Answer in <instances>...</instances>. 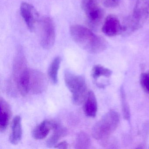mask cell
Returning <instances> with one entry per match:
<instances>
[{"mask_svg":"<svg viewBox=\"0 0 149 149\" xmlns=\"http://www.w3.org/2000/svg\"><path fill=\"white\" fill-rule=\"evenodd\" d=\"M1 116H0V131L5 132L9 124L11 116L10 106L6 100L1 97Z\"/></svg>","mask_w":149,"mask_h":149,"instance_id":"obj_13","label":"cell"},{"mask_svg":"<svg viewBox=\"0 0 149 149\" xmlns=\"http://www.w3.org/2000/svg\"><path fill=\"white\" fill-rule=\"evenodd\" d=\"M69 144L66 141H63L56 145L55 148L56 149H67L68 148Z\"/></svg>","mask_w":149,"mask_h":149,"instance_id":"obj_23","label":"cell"},{"mask_svg":"<svg viewBox=\"0 0 149 149\" xmlns=\"http://www.w3.org/2000/svg\"><path fill=\"white\" fill-rule=\"evenodd\" d=\"M112 74V71L111 70L100 65L94 66L91 71V76L95 81L102 77L109 78Z\"/></svg>","mask_w":149,"mask_h":149,"instance_id":"obj_18","label":"cell"},{"mask_svg":"<svg viewBox=\"0 0 149 149\" xmlns=\"http://www.w3.org/2000/svg\"><path fill=\"white\" fill-rule=\"evenodd\" d=\"M53 134L47 140L46 144L49 147H51L55 146L56 143L61 139L64 137L68 134V130L64 126L61 125H58V126L53 130Z\"/></svg>","mask_w":149,"mask_h":149,"instance_id":"obj_15","label":"cell"},{"mask_svg":"<svg viewBox=\"0 0 149 149\" xmlns=\"http://www.w3.org/2000/svg\"><path fill=\"white\" fill-rule=\"evenodd\" d=\"M119 122L118 113L115 111H109L94 125L92 129V136L96 140L103 141L115 131Z\"/></svg>","mask_w":149,"mask_h":149,"instance_id":"obj_3","label":"cell"},{"mask_svg":"<svg viewBox=\"0 0 149 149\" xmlns=\"http://www.w3.org/2000/svg\"><path fill=\"white\" fill-rule=\"evenodd\" d=\"M141 27L149 17V0H137L131 15Z\"/></svg>","mask_w":149,"mask_h":149,"instance_id":"obj_9","label":"cell"},{"mask_svg":"<svg viewBox=\"0 0 149 149\" xmlns=\"http://www.w3.org/2000/svg\"><path fill=\"white\" fill-rule=\"evenodd\" d=\"M91 145V140L88 134L84 132H80L77 134L75 143V149H88Z\"/></svg>","mask_w":149,"mask_h":149,"instance_id":"obj_17","label":"cell"},{"mask_svg":"<svg viewBox=\"0 0 149 149\" xmlns=\"http://www.w3.org/2000/svg\"><path fill=\"white\" fill-rule=\"evenodd\" d=\"M47 88V81L44 74L36 70H30L29 91L34 94L43 93Z\"/></svg>","mask_w":149,"mask_h":149,"instance_id":"obj_6","label":"cell"},{"mask_svg":"<svg viewBox=\"0 0 149 149\" xmlns=\"http://www.w3.org/2000/svg\"><path fill=\"white\" fill-rule=\"evenodd\" d=\"M83 110L84 114L89 117H95L97 111V104L95 93L92 91L88 92L84 102Z\"/></svg>","mask_w":149,"mask_h":149,"instance_id":"obj_12","label":"cell"},{"mask_svg":"<svg viewBox=\"0 0 149 149\" xmlns=\"http://www.w3.org/2000/svg\"><path fill=\"white\" fill-rule=\"evenodd\" d=\"M20 13L28 28L33 32L38 18V14L34 7L30 4L23 2L20 6Z\"/></svg>","mask_w":149,"mask_h":149,"instance_id":"obj_8","label":"cell"},{"mask_svg":"<svg viewBox=\"0 0 149 149\" xmlns=\"http://www.w3.org/2000/svg\"><path fill=\"white\" fill-rule=\"evenodd\" d=\"M30 70L26 59L21 49L17 51L13 65V77L19 92L23 96L29 91Z\"/></svg>","mask_w":149,"mask_h":149,"instance_id":"obj_2","label":"cell"},{"mask_svg":"<svg viewBox=\"0 0 149 149\" xmlns=\"http://www.w3.org/2000/svg\"><path fill=\"white\" fill-rule=\"evenodd\" d=\"M70 32L74 41L90 54H100L107 49L108 44L106 40L95 34L86 27L73 25L70 28Z\"/></svg>","mask_w":149,"mask_h":149,"instance_id":"obj_1","label":"cell"},{"mask_svg":"<svg viewBox=\"0 0 149 149\" xmlns=\"http://www.w3.org/2000/svg\"><path fill=\"white\" fill-rule=\"evenodd\" d=\"M100 0H82L81 7L84 12L99 6Z\"/></svg>","mask_w":149,"mask_h":149,"instance_id":"obj_20","label":"cell"},{"mask_svg":"<svg viewBox=\"0 0 149 149\" xmlns=\"http://www.w3.org/2000/svg\"><path fill=\"white\" fill-rule=\"evenodd\" d=\"M40 43L44 49L51 48L55 41V29L52 20L49 17L42 18L40 22Z\"/></svg>","mask_w":149,"mask_h":149,"instance_id":"obj_5","label":"cell"},{"mask_svg":"<svg viewBox=\"0 0 149 149\" xmlns=\"http://www.w3.org/2000/svg\"><path fill=\"white\" fill-rule=\"evenodd\" d=\"M140 83L144 91L149 94V71L141 74Z\"/></svg>","mask_w":149,"mask_h":149,"instance_id":"obj_21","label":"cell"},{"mask_svg":"<svg viewBox=\"0 0 149 149\" xmlns=\"http://www.w3.org/2000/svg\"><path fill=\"white\" fill-rule=\"evenodd\" d=\"M11 132L9 137L10 143L13 145L18 144L21 140L22 134L21 118L20 116H15L13 119Z\"/></svg>","mask_w":149,"mask_h":149,"instance_id":"obj_14","label":"cell"},{"mask_svg":"<svg viewBox=\"0 0 149 149\" xmlns=\"http://www.w3.org/2000/svg\"><path fill=\"white\" fill-rule=\"evenodd\" d=\"M61 62V58L59 56L56 57L49 65L48 70V75L51 81L54 84L58 83V74L60 65Z\"/></svg>","mask_w":149,"mask_h":149,"instance_id":"obj_16","label":"cell"},{"mask_svg":"<svg viewBox=\"0 0 149 149\" xmlns=\"http://www.w3.org/2000/svg\"><path fill=\"white\" fill-rule=\"evenodd\" d=\"M64 78L66 86L72 94L73 103L77 105L81 104L88 92L84 77L66 70L64 72Z\"/></svg>","mask_w":149,"mask_h":149,"instance_id":"obj_4","label":"cell"},{"mask_svg":"<svg viewBox=\"0 0 149 149\" xmlns=\"http://www.w3.org/2000/svg\"><path fill=\"white\" fill-rule=\"evenodd\" d=\"M102 30L107 36L114 37L123 33V25L117 16L109 15L104 22Z\"/></svg>","mask_w":149,"mask_h":149,"instance_id":"obj_7","label":"cell"},{"mask_svg":"<svg viewBox=\"0 0 149 149\" xmlns=\"http://www.w3.org/2000/svg\"><path fill=\"white\" fill-rule=\"evenodd\" d=\"M120 94L123 116L125 120L130 121V111L126 99L125 91L123 86L120 88Z\"/></svg>","mask_w":149,"mask_h":149,"instance_id":"obj_19","label":"cell"},{"mask_svg":"<svg viewBox=\"0 0 149 149\" xmlns=\"http://www.w3.org/2000/svg\"><path fill=\"white\" fill-rule=\"evenodd\" d=\"M58 125L59 123L54 120H44L34 129L32 136L35 139H43L48 136L51 130H54Z\"/></svg>","mask_w":149,"mask_h":149,"instance_id":"obj_10","label":"cell"},{"mask_svg":"<svg viewBox=\"0 0 149 149\" xmlns=\"http://www.w3.org/2000/svg\"><path fill=\"white\" fill-rule=\"evenodd\" d=\"M119 2V0H103L104 5L107 8L116 7Z\"/></svg>","mask_w":149,"mask_h":149,"instance_id":"obj_22","label":"cell"},{"mask_svg":"<svg viewBox=\"0 0 149 149\" xmlns=\"http://www.w3.org/2000/svg\"><path fill=\"white\" fill-rule=\"evenodd\" d=\"M85 13L90 27L92 29H97L103 20L104 12L102 8L99 6Z\"/></svg>","mask_w":149,"mask_h":149,"instance_id":"obj_11","label":"cell"}]
</instances>
